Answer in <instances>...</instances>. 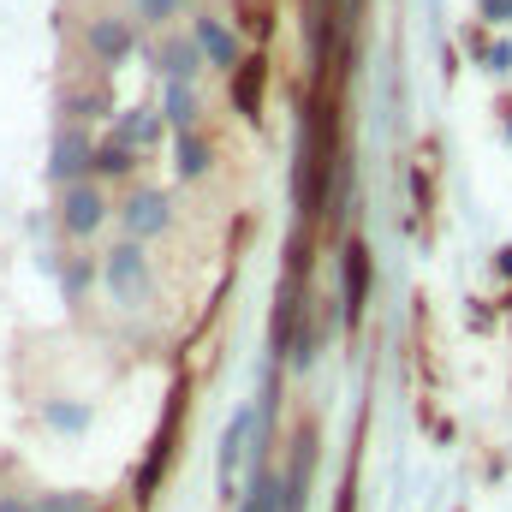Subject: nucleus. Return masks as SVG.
Instances as JSON below:
<instances>
[{
	"label": "nucleus",
	"instance_id": "obj_1",
	"mask_svg": "<svg viewBox=\"0 0 512 512\" xmlns=\"http://www.w3.org/2000/svg\"><path fill=\"white\" fill-rule=\"evenodd\" d=\"M66 227L72 233H96L102 227V191L96 185H72L66 191Z\"/></svg>",
	"mask_w": 512,
	"mask_h": 512
},
{
	"label": "nucleus",
	"instance_id": "obj_2",
	"mask_svg": "<svg viewBox=\"0 0 512 512\" xmlns=\"http://www.w3.org/2000/svg\"><path fill=\"white\" fill-rule=\"evenodd\" d=\"M108 280H114L120 304H137V292H143V251H137V245L114 251V262H108Z\"/></svg>",
	"mask_w": 512,
	"mask_h": 512
},
{
	"label": "nucleus",
	"instance_id": "obj_3",
	"mask_svg": "<svg viewBox=\"0 0 512 512\" xmlns=\"http://www.w3.org/2000/svg\"><path fill=\"white\" fill-rule=\"evenodd\" d=\"M197 42L209 48V60H215V66H227V72L239 66V42H233V30H227L221 18H197Z\"/></svg>",
	"mask_w": 512,
	"mask_h": 512
},
{
	"label": "nucleus",
	"instance_id": "obj_4",
	"mask_svg": "<svg viewBox=\"0 0 512 512\" xmlns=\"http://www.w3.org/2000/svg\"><path fill=\"white\" fill-rule=\"evenodd\" d=\"M126 227L143 239V233H161L167 227V203L155 197V191H143V197H131L126 203Z\"/></svg>",
	"mask_w": 512,
	"mask_h": 512
},
{
	"label": "nucleus",
	"instance_id": "obj_5",
	"mask_svg": "<svg viewBox=\"0 0 512 512\" xmlns=\"http://www.w3.org/2000/svg\"><path fill=\"white\" fill-rule=\"evenodd\" d=\"M90 48H96L102 60H120V54L131 48V30L120 24V18H96V24H90Z\"/></svg>",
	"mask_w": 512,
	"mask_h": 512
},
{
	"label": "nucleus",
	"instance_id": "obj_6",
	"mask_svg": "<svg viewBox=\"0 0 512 512\" xmlns=\"http://www.w3.org/2000/svg\"><path fill=\"white\" fill-rule=\"evenodd\" d=\"M364 280H370V262H364V251L352 245V251H346V316L364 310Z\"/></svg>",
	"mask_w": 512,
	"mask_h": 512
},
{
	"label": "nucleus",
	"instance_id": "obj_7",
	"mask_svg": "<svg viewBox=\"0 0 512 512\" xmlns=\"http://www.w3.org/2000/svg\"><path fill=\"white\" fill-rule=\"evenodd\" d=\"M54 167H60V179H72V173L84 167V137H78V131L60 137V161H54Z\"/></svg>",
	"mask_w": 512,
	"mask_h": 512
},
{
	"label": "nucleus",
	"instance_id": "obj_8",
	"mask_svg": "<svg viewBox=\"0 0 512 512\" xmlns=\"http://www.w3.org/2000/svg\"><path fill=\"white\" fill-rule=\"evenodd\" d=\"M203 167H209V149H203L197 137H179V173H191V179H197Z\"/></svg>",
	"mask_w": 512,
	"mask_h": 512
},
{
	"label": "nucleus",
	"instance_id": "obj_9",
	"mask_svg": "<svg viewBox=\"0 0 512 512\" xmlns=\"http://www.w3.org/2000/svg\"><path fill=\"white\" fill-rule=\"evenodd\" d=\"M167 72H173V78H179V72L191 78V72H197V48H191V42H173V48H167Z\"/></svg>",
	"mask_w": 512,
	"mask_h": 512
},
{
	"label": "nucleus",
	"instance_id": "obj_10",
	"mask_svg": "<svg viewBox=\"0 0 512 512\" xmlns=\"http://www.w3.org/2000/svg\"><path fill=\"white\" fill-rule=\"evenodd\" d=\"M167 102H173V126H191V96H185L179 84H173V96H167Z\"/></svg>",
	"mask_w": 512,
	"mask_h": 512
},
{
	"label": "nucleus",
	"instance_id": "obj_11",
	"mask_svg": "<svg viewBox=\"0 0 512 512\" xmlns=\"http://www.w3.org/2000/svg\"><path fill=\"white\" fill-rule=\"evenodd\" d=\"M143 18H149V24H167V18H173V0H143Z\"/></svg>",
	"mask_w": 512,
	"mask_h": 512
}]
</instances>
